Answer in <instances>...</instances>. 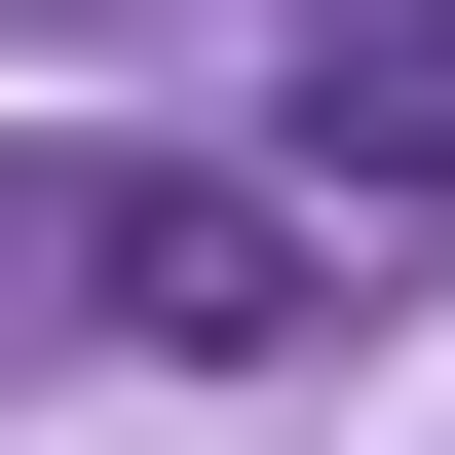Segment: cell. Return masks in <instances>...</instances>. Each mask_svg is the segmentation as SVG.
Listing matches in <instances>:
<instances>
[{
    "mask_svg": "<svg viewBox=\"0 0 455 455\" xmlns=\"http://www.w3.org/2000/svg\"><path fill=\"white\" fill-rule=\"evenodd\" d=\"M304 190H455V0H304Z\"/></svg>",
    "mask_w": 455,
    "mask_h": 455,
    "instance_id": "obj_1",
    "label": "cell"
},
{
    "mask_svg": "<svg viewBox=\"0 0 455 455\" xmlns=\"http://www.w3.org/2000/svg\"><path fill=\"white\" fill-rule=\"evenodd\" d=\"M266 304H304V190H152L114 228V341H266Z\"/></svg>",
    "mask_w": 455,
    "mask_h": 455,
    "instance_id": "obj_2",
    "label": "cell"
}]
</instances>
